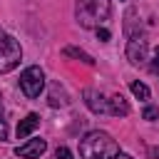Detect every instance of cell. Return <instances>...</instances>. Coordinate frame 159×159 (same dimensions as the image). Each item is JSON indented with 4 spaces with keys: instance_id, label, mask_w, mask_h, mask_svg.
Segmentation results:
<instances>
[{
    "instance_id": "6da1fadb",
    "label": "cell",
    "mask_w": 159,
    "mask_h": 159,
    "mask_svg": "<svg viewBox=\"0 0 159 159\" xmlns=\"http://www.w3.org/2000/svg\"><path fill=\"white\" fill-rule=\"evenodd\" d=\"M119 154V144L107 132H87L80 142V157L82 159H114Z\"/></svg>"
},
{
    "instance_id": "7a4b0ae2",
    "label": "cell",
    "mask_w": 159,
    "mask_h": 159,
    "mask_svg": "<svg viewBox=\"0 0 159 159\" xmlns=\"http://www.w3.org/2000/svg\"><path fill=\"white\" fill-rule=\"evenodd\" d=\"M109 0H77V7H75V15L80 20L82 27H97L109 17Z\"/></svg>"
},
{
    "instance_id": "3957f363",
    "label": "cell",
    "mask_w": 159,
    "mask_h": 159,
    "mask_svg": "<svg viewBox=\"0 0 159 159\" xmlns=\"http://www.w3.org/2000/svg\"><path fill=\"white\" fill-rule=\"evenodd\" d=\"M20 60H22V47H20V42H17L12 35H7V32L0 30V75L15 70V67L20 65Z\"/></svg>"
},
{
    "instance_id": "277c9868",
    "label": "cell",
    "mask_w": 159,
    "mask_h": 159,
    "mask_svg": "<svg viewBox=\"0 0 159 159\" xmlns=\"http://www.w3.org/2000/svg\"><path fill=\"white\" fill-rule=\"evenodd\" d=\"M20 89L25 92V97H40V92L45 89V72L40 67H27L20 75Z\"/></svg>"
},
{
    "instance_id": "5b68a950",
    "label": "cell",
    "mask_w": 159,
    "mask_h": 159,
    "mask_svg": "<svg viewBox=\"0 0 159 159\" xmlns=\"http://www.w3.org/2000/svg\"><path fill=\"white\" fill-rule=\"evenodd\" d=\"M127 57L132 65H142L147 60V40L142 35H132L127 42Z\"/></svg>"
},
{
    "instance_id": "8992f818",
    "label": "cell",
    "mask_w": 159,
    "mask_h": 159,
    "mask_svg": "<svg viewBox=\"0 0 159 159\" xmlns=\"http://www.w3.org/2000/svg\"><path fill=\"white\" fill-rule=\"evenodd\" d=\"M45 149H47V142L45 139H30L27 144H20L15 149V154L20 159H37L40 154H45Z\"/></svg>"
},
{
    "instance_id": "52a82bcc",
    "label": "cell",
    "mask_w": 159,
    "mask_h": 159,
    "mask_svg": "<svg viewBox=\"0 0 159 159\" xmlns=\"http://www.w3.org/2000/svg\"><path fill=\"white\" fill-rule=\"evenodd\" d=\"M84 104L94 112V114H107V99L97 92V89H84Z\"/></svg>"
},
{
    "instance_id": "ba28073f",
    "label": "cell",
    "mask_w": 159,
    "mask_h": 159,
    "mask_svg": "<svg viewBox=\"0 0 159 159\" xmlns=\"http://www.w3.org/2000/svg\"><path fill=\"white\" fill-rule=\"evenodd\" d=\"M107 114H114V117H127L129 114V104L122 94H112L107 99Z\"/></svg>"
},
{
    "instance_id": "9c48e42d",
    "label": "cell",
    "mask_w": 159,
    "mask_h": 159,
    "mask_svg": "<svg viewBox=\"0 0 159 159\" xmlns=\"http://www.w3.org/2000/svg\"><path fill=\"white\" fill-rule=\"evenodd\" d=\"M37 124H40V117H37L35 112H30V114L17 124V139H25L27 134H32V132L37 129Z\"/></svg>"
},
{
    "instance_id": "30bf717a",
    "label": "cell",
    "mask_w": 159,
    "mask_h": 159,
    "mask_svg": "<svg viewBox=\"0 0 159 159\" xmlns=\"http://www.w3.org/2000/svg\"><path fill=\"white\" fill-rule=\"evenodd\" d=\"M50 104H52V107H65V104H67V94H65V89H60V84L52 87V92H50Z\"/></svg>"
},
{
    "instance_id": "8fae6325",
    "label": "cell",
    "mask_w": 159,
    "mask_h": 159,
    "mask_svg": "<svg viewBox=\"0 0 159 159\" xmlns=\"http://www.w3.org/2000/svg\"><path fill=\"white\" fill-rule=\"evenodd\" d=\"M62 52H65L67 57H77V60H82L84 65H94V57L87 55V52H82V50H77V47H65Z\"/></svg>"
},
{
    "instance_id": "7c38bea8",
    "label": "cell",
    "mask_w": 159,
    "mask_h": 159,
    "mask_svg": "<svg viewBox=\"0 0 159 159\" xmlns=\"http://www.w3.org/2000/svg\"><path fill=\"white\" fill-rule=\"evenodd\" d=\"M129 89H132L134 97H139V99H149V87H147L144 82H132Z\"/></svg>"
},
{
    "instance_id": "4fadbf2b",
    "label": "cell",
    "mask_w": 159,
    "mask_h": 159,
    "mask_svg": "<svg viewBox=\"0 0 159 159\" xmlns=\"http://www.w3.org/2000/svg\"><path fill=\"white\" fill-rule=\"evenodd\" d=\"M142 117L144 119H149V122H154V119H159V107H144V112H142Z\"/></svg>"
},
{
    "instance_id": "5bb4252c",
    "label": "cell",
    "mask_w": 159,
    "mask_h": 159,
    "mask_svg": "<svg viewBox=\"0 0 159 159\" xmlns=\"http://www.w3.org/2000/svg\"><path fill=\"white\" fill-rule=\"evenodd\" d=\"M7 139V122H5V117H2V107H0V142H5Z\"/></svg>"
},
{
    "instance_id": "9a60e30c",
    "label": "cell",
    "mask_w": 159,
    "mask_h": 159,
    "mask_svg": "<svg viewBox=\"0 0 159 159\" xmlns=\"http://www.w3.org/2000/svg\"><path fill=\"white\" fill-rule=\"evenodd\" d=\"M55 157H57V159H75V157H72V152H70L67 147H57Z\"/></svg>"
},
{
    "instance_id": "2e32d148",
    "label": "cell",
    "mask_w": 159,
    "mask_h": 159,
    "mask_svg": "<svg viewBox=\"0 0 159 159\" xmlns=\"http://www.w3.org/2000/svg\"><path fill=\"white\" fill-rule=\"evenodd\" d=\"M152 70H159V47L152 50Z\"/></svg>"
},
{
    "instance_id": "e0dca14e",
    "label": "cell",
    "mask_w": 159,
    "mask_h": 159,
    "mask_svg": "<svg viewBox=\"0 0 159 159\" xmlns=\"http://www.w3.org/2000/svg\"><path fill=\"white\" fill-rule=\"evenodd\" d=\"M97 37H99L102 42H107V40H109V30H104V27H102V30H97Z\"/></svg>"
},
{
    "instance_id": "ac0fdd59",
    "label": "cell",
    "mask_w": 159,
    "mask_h": 159,
    "mask_svg": "<svg viewBox=\"0 0 159 159\" xmlns=\"http://www.w3.org/2000/svg\"><path fill=\"white\" fill-rule=\"evenodd\" d=\"M114 159H134V157H129V154H117Z\"/></svg>"
}]
</instances>
